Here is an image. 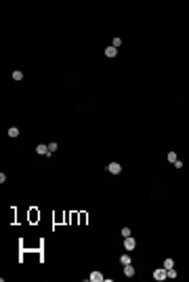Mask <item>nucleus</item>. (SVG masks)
<instances>
[{
    "instance_id": "1",
    "label": "nucleus",
    "mask_w": 189,
    "mask_h": 282,
    "mask_svg": "<svg viewBox=\"0 0 189 282\" xmlns=\"http://www.w3.org/2000/svg\"><path fill=\"white\" fill-rule=\"evenodd\" d=\"M36 154H40V156H51V152H49V145H44V143H38V145H36Z\"/></svg>"
},
{
    "instance_id": "2",
    "label": "nucleus",
    "mask_w": 189,
    "mask_h": 282,
    "mask_svg": "<svg viewBox=\"0 0 189 282\" xmlns=\"http://www.w3.org/2000/svg\"><path fill=\"white\" fill-rule=\"evenodd\" d=\"M153 278H156V280H164V278H168V270L160 267V270H156V272H153Z\"/></svg>"
},
{
    "instance_id": "3",
    "label": "nucleus",
    "mask_w": 189,
    "mask_h": 282,
    "mask_svg": "<svg viewBox=\"0 0 189 282\" xmlns=\"http://www.w3.org/2000/svg\"><path fill=\"white\" fill-rule=\"evenodd\" d=\"M88 280H90V282H103V274H101V272H97V270H95V272H90V276H88Z\"/></svg>"
},
{
    "instance_id": "4",
    "label": "nucleus",
    "mask_w": 189,
    "mask_h": 282,
    "mask_svg": "<svg viewBox=\"0 0 189 282\" xmlns=\"http://www.w3.org/2000/svg\"><path fill=\"white\" fill-rule=\"evenodd\" d=\"M124 246H126V251H132V248L137 246V242H134V238H130V236H128V238H124Z\"/></svg>"
},
{
    "instance_id": "5",
    "label": "nucleus",
    "mask_w": 189,
    "mask_h": 282,
    "mask_svg": "<svg viewBox=\"0 0 189 282\" xmlns=\"http://www.w3.org/2000/svg\"><path fill=\"white\" fill-rule=\"evenodd\" d=\"M120 171H122V166H120L118 162H111V164H109V173H111V175H118Z\"/></svg>"
},
{
    "instance_id": "6",
    "label": "nucleus",
    "mask_w": 189,
    "mask_h": 282,
    "mask_svg": "<svg viewBox=\"0 0 189 282\" xmlns=\"http://www.w3.org/2000/svg\"><path fill=\"white\" fill-rule=\"evenodd\" d=\"M124 276H126V278H132V276H134V267H132L130 263L124 265Z\"/></svg>"
},
{
    "instance_id": "7",
    "label": "nucleus",
    "mask_w": 189,
    "mask_h": 282,
    "mask_svg": "<svg viewBox=\"0 0 189 282\" xmlns=\"http://www.w3.org/2000/svg\"><path fill=\"white\" fill-rule=\"evenodd\" d=\"M105 55H107V57H116V55H118V49H113V46H107V49H105Z\"/></svg>"
},
{
    "instance_id": "8",
    "label": "nucleus",
    "mask_w": 189,
    "mask_h": 282,
    "mask_svg": "<svg viewBox=\"0 0 189 282\" xmlns=\"http://www.w3.org/2000/svg\"><path fill=\"white\" fill-rule=\"evenodd\" d=\"M162 267H164V270H172V267H174V261H172V259H164V265H162Z\"/></svg>"
},
{
    "instance_id": "9",
    "label": "nucleus",
    "mask_w": 189,
    "mask_h": 282,
    "mask_svg": "<svg viewBox=\"0 0 189 282\" xmlns=\"http://www.w3.org/2000/svg\"><path fill=\"white\" fill-rule=\"evenodd\" d=\"M166 158H168V162H170V164H174V162L179 160V158H177V154H174V152H168V156H166Z\"/></svg>"
},
{
    "instance_id": "10",
    "label": "nucleus",
    "mask_w": 189,
    "mask_h": 282,
    "mask_svg": "<svg viewBox=\"0 0 189 282\" xmlns=\"http://www.w3.org/2000/svg\"><path fill=\"white\" fill-rule=\"evenodd\" d=\"M120 263H122V267L128 265V263H130V257H128V255H122V257H120Z\"/></svg>"
},
{
    "instance_id": "11",
    "label": "nucleus",
    "mask_w": 189,
    "mask_h": 282,
    "mask_svg": "<svg viewBox=\"0 0 189 282\" xmlns=\"http://www.w3.org/2000/svg\"><path fill=\"white\" fill-rule=\"evenodd\" d=\"M17 135H19V129H17V126H11V129H9V137H17Z\"/></svg>"
},
{
    "instance_id": "12",
    "label": "nucleus",
    "mask_w": 189,
    "mask_h": 282,
    "mask_svg": "<svg viewBox=\"0 0 189 282\" xmlns=\"http://www.w3.org/2000/svg\"><path fill=\"white\" fill-rule=\"evenodd\" d=\"M57 150H59V145L55 143V141H51V143H49V152H51V154H55Z\"/></svg>"
},
{
    "instance_id": "13",
    "label": "nucleus",
    "mask_w": 189,
    "mask_h": 282,
    "mask_svg": "<svg viewBox=\"0 0 189 282\" xmlns=\"http://www.w3.org/2000/svg\"><path fill=\"white\" fill-rule=\"evenodd\" d=\"M120 44H122V38H118V36H116V38L111 40V46H113V49H118Z\"/></svg>"
},
{
    "instance_id": "14",
    "label": "nucleus",
    "mask_w": 189,
    "mask_h": 282,
    "mask_svg": "<svg viewBox=\"0 0 189 282\" xmlns=\"http://www.w3.org/2000/svg\"><path fill=\"white\" fill-rule=\"evenodd\" d=\"M13 78H15V80H21V78H23L21 70H15V72H13Z\"/></svg>"
},
{
    "instance_id": "15",
    "label": "nucleus",
    "mask_w": 189,
    "mask_h": 282,
    "mask_svg": "<svg viewBox=\"0 0 189 282\" xmlns=\"http://www.w3.org/2000/svg\"><path fill=\"white\" fill-rule=\"evenodd\" d=\"M168 278H172V280L177 278V270H174V267H172V270H168Z\"/></svg>"
},
{
    "instance_id": "16",
    "label": "nucleus",
    "mask_w": 189,
    "mask_h": 282,
    "mask_svg": "<svg viewBox=\"0 0 189 282\" xmlns=\"http://www.w3.org/2000/svg\"><path fill=\"white\" fill-rule=\"evenodd\" d=\"M122 236H124V238L130 236V230H128V227H122Z\"/></svg>"
}]
</instances>
